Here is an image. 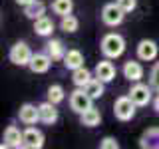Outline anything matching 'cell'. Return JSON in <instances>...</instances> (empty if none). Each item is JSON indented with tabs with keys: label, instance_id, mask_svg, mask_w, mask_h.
Wrapping results in <instances>:
<instances>
[{
	"label": "cell",
	"instance_id": "f546056e",
	"mask_svg": "<svg viewBox=\"0 0 159 149\" xmlns=\"http://www.w3.org/2000/svg\"><path fill=\"white\" fill-rule=\"evenodd\" d=\"M153 107H155V111L159 113V96L155 97V102H153Z\"/></svg>",
	"mask_w": 159,
	"mask_h": 149
},
{
	"label": "cell",
	"instance_id": "cb8c5ba5",
	"mask_svg": "<svg viewBox=\"0 0 159 149\" xmlns=\"http://www.w3.org/2000/svg\"><path fill=\"white\" fill-rule=\"evenodd\" d=\"M64 99H66V92H64L62 86L54 84V86L48 88V102H52V103H56V106H58V103L64 102Z\"/></svg>",
	"mask_w": 159,
	"mask_h": 149
},
{
	"label": "cell",
	"instance_id": "7c38bea8",
	"mask_svg": "<svg viewBox=\"0 0 159 149\" xmlns=\"http://www.w3.org/2000/svg\"><path fill=\"white\" fill-rule=\"evenodd\" d=\"M40 109V121L42 123H48V125H52V123L58 121V109H56V103L52 102H44L38 106Z\"/></svg>",
	"mask_w": 159,
	"mask_h": 149
},
{
	"label": "cell",
	"instance_id": "3957f363",
	"mask_svg": "<svg viewBox=\"0 0 159 149\" xmlns=\"http://www.w3.org/2000/svg\"><path fill=\"white\" fill-rule=\"evenodd\" d=\"M8 56H10V62H12L14 66H28L34 54H32V50H30V46L26 42H18L10 48Z\"/></svg>",
	"mask_w": 159,
	"mask_h": 149
},
{
	"label": "cell",
	"instance_id": "9a60e30c",
	"mask_svg": "<svg viewBox=\"0 0 159 149\" xmlns=\"http://www.w3.org/2000/svg\"><path fill=\"white\" fill-rule=\"evenodd\" d=\"M139 145L143 149H159V127H149L145 133L141 135V141Z\"/></svg>",
	"mask_w": 159,
	"mask_h": 149
},
{
	"label": "cell",
	"instance_id": "44dd1931",
	"mask_svg": "<svg viewBox=\"0 0 159 149\" xmlns=\"http://www.w3.org/2000/svg\"><path fill=\"white\" fill-rule=\"evenodd\" d=\"M103 84H106V82H102L99 78H92L86 86H84V89L88 92V96L92 99H98V97L103 96V92H106V89H103Z\"/></svg>",
	"mask_w": 159,
	"mask_h": 149
},
{
	"label": "cell",
	"instance_id": "277c9868",
	"mask_svg": "<svg viewBox=\"0 0 159 149\" xmlns=\"http://www.w3.org/2000/svg\"><path fill=\"white\" fill-rule=\"evenodd\" d=\"M92 102L93 99L88 96V92L84 88H78L76 92H72V96H70V107L76 113H84L86 109H89L92 107Z\"/></svg>",
	"mask_w": 159,
	"mask_h": 149
},
{
	"label": "cell",
	"instance_id": "4316f807",
	"mask_svg": "<svg viewBox=\"0 0 159 149\" xmlns=\"http://www.w3.org/2000/svg\"><path fill=\"white\" fill-rule=\"evenodd\" d=\"M117 2V6L123 10V12H131V10H135V6H137V0H116Z\"/></svg>",
	"mask_w": 159,
	"mask_h": 149
},
{
	"label": "cell",
	"instance_id": "ac0fdd59",
	"mask_svg": "<svg viewBox=\"0 0 159 149\" xmlns=\"http://www.w3.org/2000/svg\"><path fill=\"white\" fill-rule=\"evenodd\" d=\"M54 28L56 26H54L52 18H48V16H42V18L34 20V30H36L38 36H52Z\"/></svg>",
	"mask_w": 159,
	"mask_h": 149
},
{
	"label": "cell",
	"instance_id": "603a6c76",
	"mask_svg": "<svg viewBox=\"0 0 159 149\" xmlns=\"http://www.w3.org/2000/svg\"><path fill=\"white\" fill-rule=\"evenodd\" d=\"M52 10L58 16H68L74 10V0H54L52 2Z\"/></svg>",
	"mask_w": 159,
	"mask_h": 149
},
{
	"label": "cell",
	"instance_id": "d6986e66",
	"mask_svg": "<svg viewBox=\"0 0 159 149\" xmlns=\"http://www.w3.org/2000/svg\"><path fill=\"white\" fill-rule=\"evenodd\" d=\"M64 66L68 70H76L80 66H84V54L80 50H68L64 56Z\"/></svg>",
	"mask_w": 159,
	"mask_h": 149
},
{
	"label": "cell",
	"instance_id": "2e32d148",
	"mask_svg": "<svg viewBox=\"0 0 159 149\" xmlns=\"http://www.w3.org/2000/svg\"><path fill=\"white\" fill-rule=\"evenodd\" d=\"M80 119H82V125H86V127H96V125H99L102 123V113L98 111L96 107H89V109H86L84 113H80Z\"/></svg>",
	"mask_w": 159,
	"mask_h": 149
},
{
	"label": "cell",
	"instance_id": "52a82bcc",
	"mask_svg": "<svg viewBox=\"0 0 159 149\" xmlns=\"http://www.w3.org/2000/svg\"><path fill=\"white\" fill-rule=\"evenodd\" d=\"M22 147H26V149L44 147V133L36 127H28L24 131V137H22Z\"/></svg>",
	"mask_w": 159,
	"mask_h": 149
},
{
	"label": "cell",
	"instance_id": "8fae6325",
	"mask_svg": "<svg viewBox=\"0 0 159 149\" xmlns=\"http://www.w3.org/2000/svg\"><path fill=\"white\" fill-rule=\"evenodd\" d=\"M22 137H24V131H20L16 125H8L6 131H4L2 147H22Z\"/></svg>",
	"mask_w": 159,
	"mask_h": 149
},
{
	"label": "cell",
	"instance_id": "ba28073f",
	"mask_svg": "<svg viewBox=\"0 0 159 149\" xmlns=\"http://www.w3.org/2000/svg\"><path fill=\"white\" fill-rule=\"evenodd\" d=\"M159 54V46L153 40H141V42L137 44V58L143 60V62H151V60H155Z\"/></svg>",
	"mask_w": 159,
	"mask_h": 149
},
{
	"label": "cell",
	"instance_id": "7402d4cb",
	"mask_svg": "<svg viewBox=\"0 0 159 149\" xmlns=\"http://www.w3.org/2000/svg\"><path fill=\"white\" fill-rule=\"evenodd\" d=\"M46 48H48V54H50V58H52L54 62H58V60H64V56H66L64 44L60 42V40H50V42L46 44Z\"/></svg>",
	"mask_w": 159,
	"mask_h": 149
},
{
	"label": "cell",
	"instance_id": "7a4b0ae2",
	"mask_svg": "<svg viewBox=\"0 0 159 149\" xmlns=\"http://www.w3.org/2000/svg\"><path fill=\"white\" fill-rule=\"evenodd\" d=\"M135 103H133V99L129 96H121L116 99V103H113V113H116V117L119 121H129V119H133L135 115Z\"/></svg>",
	"mask_w": 159,
	"mask_h": 149
},
{
	"label": "cell",
	"instance_id": "83f0119b",
	"mask_svg": "<svg viewBox=\"0 0 159 149\" xmlns=\"http://www.w3.org/2000/svg\"><path fill=\"white\" fill-rule=\"evenodd\" d=\"M99 147L102 149H119V143H117V139H113V137H103L102 141H99Z\"/></svg>",
	"mask_w": 159,
	"mask_h": 149
},
{
	"label": "cell",
	"instance_id": "9c48e42d",
	"mask_svg": "<svg viewBox=\"0 0 159 149\" xmlns=\"http://www.w3.org/2000/svg\"><path fill=\"white\" fill-rule=\"evenodd\" d=\"M52 62L54 60L50 58V54H34L32 60H30V64H28V68L32 70L34 74H46L50 66H52Z\"/></svg>",
	"mask_w": 159,
	"mask_h": 149
},
{
	"label": "cell",
	"instance_id": "5b68a950",
	"mask_svg": "<svg viewBox=\"0 0 159 149\" xmlns=\"http://www.w3.org/2000/svg\"><path fill=\"white\" fill-rule=\"evenodd\" d=\"M123 16H125V12L117 6V2L106 4L103 10H102V22L106 24V26H119V24L123 22Z\"/></svg>",
	"mask_w": 159,
	"mask_h": 149
},
{
	"label": "cell",
	"instance_id": "f1b7e54d",
	"mask_svg": "<svg viewBox=\"0 0 159 149\" xmlns=\"http://www.w3.org/2000/svg\"><path fill=\"white\" fill-rule=\"evenodd\" d=\"M30 2H34V0H16V4H20V6H28Z\"/></svg>",
	"mask_w": 159,
	"mask_h": 149
},
{
	"label": "cell",
	"instance_id": "ffe728a7",
	"mask_svg": "<svg viewBox=\"0 0 159 149\" xmlns=\"http://www.w3.org/2000/svg\"><path fill=\"white\" fill-rule=\"evenodd\" d=\"M89 79H92V72H89L86 66H80L76 70H72V82H74L76 88H84Z\"/></svg>",
	"mask_w": 159,
	"mask_h": 149
},
{
	"label": "cell",
	"instance_id": "8992f818",
	"mask_svg": "<svg viewBox=\"0 0 159 149\" xmlns=\"http://www.w3.org/2000/svg\"><path fill=\"white\" fill-rule=\"evenodd\" d=\"M129 97L133 99V103H135L137 107L147 106V103L151 102V86H145V84L135 82L131 86V89H129Z\"/></svg>",
	"mask_w": 159,
	"mask_h": 149
},
{
	"label": "cell",
	"instance_id": "6da1fadb",
	"mask_svg": "<svg viewBox=\"0 0 159 149\" xmlns=\"http://www.w3.org/2000/svg\"><path fill=\"white\" fill-rule=\"evenodd\" d=\"M99 46H102V54L106 58L116 60L125 52V40L116 32H109V34H106V36L102 38V44H99Z\"/></svg>",
	"mask_w": 159,
	"mask_h": 149
},
{
	"label": "cell",
	"instance_id": "4fadbf2b",
	"mask_svg": "<svg viewBox=\"0 0 159 149\" xmlns=\"http://www.w3.org/2000/svg\"><path fill=\"white\" fill-rule=\"evenodd\" d=\"M96 78H99L102 82H106V84L111 82V79L116 78V66L109 62V58L103 60V62H98V66H96Z\"/></svg>",
	"mask_w": 159,
	"mask_h": 149
},
{
	"label": "cell",
	"instance_id": "e0dca14e",
	"mask_svg": "<svg viewBox=\"0 0 159 149\" xmlns=\"http://www.w3.org/2000/svg\"><path fill=\"white\" fill-rule=\"evenodd\" d=\"M24 14H26L30 20H38L46 14V4H44L42 0H34L28 6H24Z\"/></svg>",
	"mask_w": 159,
	"mask_h": 149
},
{
	"label": "cell",
	"instance_id": "30bf717a",
	"mask_svg": "<svg viewBox=\"0 0 159 149\" xmlns=\"http://www.w3.org/2000/svg\"><path fill=\"white\" fill-rule=\"evenodd\" d=\"M18 117H20V121L26 123V125H34L36 121H40V109L34 106V103H24L18 111Z\"/></svg>",
	"mask_w": 159,
	"mask_h": 149
},
{
	"label": "cell",
	"instance_id": "5bb4252c",
	"mask_svg": "<svg viewBox=\"0 0 159 149\" xmlns=\"http://www.w3.org/2000/svg\"><path fill=\"white\" fill-rule=\"evenodd\" d=\"M123 76H125L129 82H141V78H143V66L139 62H125L123 64Z\"/></svg>",
	"mask_w": 159,
	"mask_h": 149
},
{
	"label": "cell",
	"instance_id": "484cf974",
	"mask_svg": "<svg viewBox=\"0 0 159 149\" xmlns=\"http://www.w3.org/2000/svg\"><path fill=\"white\" fill-rule=\"evenodd\" d=\"M149 84H151L153 89H157V92H159V62L153 66L151 74H149Z\"/></svg>",
	"mask_w": 159,
	"mask_h": 149
},
{
	"label": "cell",
	"instance_id": "d4e9b609",
	"mask_svg": "<svg viewBox=\"0 0 159 149\" xmlns=\"http://www.w3.org/2000/svg\"><path fill=\"white\" fill-rule=\"evenodd\" d=\"M80 26L78 18L74 16V14H68V16H62V22H60V28L64 30V32H76Z\"/></svg>",
	"mask_w": 159,
	"mask_h": 149
}]
</instances>
